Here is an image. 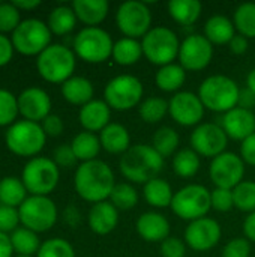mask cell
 <instances>
[{
  "label": "cell",
  "instance_id": "obj_4",
  "mask_svg": "<svg viewBox=\"0 0 255 257\" xmlns=\"http://www.w3.org/2000/svg\"><path fill=\"white\" fill-rule=\"evenodd\" d=\"M39 75L50 83H65L75 69L74 51L62 44H51L45 48L36 60Z\"/></svg>",
  "mask_w": 255,
  "mask_h": 257
},
{
  "label": "cell",
  "instance_id": "obj_59",
  "mask_svg": "<svg viewBox=\"0 0 255 257\" xmlns=\"http://www.w3.org/2000/svg\"><path fill=\"white\" fill-rule=\"evenodd\" d=\"M246 84H248L246 87H248V89H251V90L255 93V68L251 71V72H249V74H248Z\"/></svg>",
  "mask_w": 255,
  "mask_h": 257
},
{
  "label": "cell",
  "instance_id": "obj_33",
  "mask_svg": "<svg viewBox=\"0 0 255 257\" xmlns=\"http://www.w3.org/2000/svg\"><path fill=\"white\" fill-rule=\"evenodd\" d=\"M143 56L141 42L132 38H122L114 44L113 59L122 66H131L137 63Z\"/></svg>",
  "mask_w": 255,
  "mask_h": 257
},
{
  "label": "cell",
  "instance_id": "obj_2",
  "mask_svg": "<svg viewBox=\"0 0 255 257\" xmlns=\"http://www.w3.org/2000/svg\"><path fill=\"white\" fill-rule=\"evenodd\" d=\"M122 175L137 184H147L164 169V158L149 145H134L120 158Z\"/></svg>",
  "mask_w": 255,
  "mask_h": 257
},
{
  "label": "cell",
  "instance_id": "obj_20",
  "mask_svg": "<svg viewBox=\"0 0 255 257\" xmlns=\"http://www.w3.org/2000/svg\"><path fill=\"white\" fill-rule=\"evenodd\" d=\"M218 125L224 130L227 137L243 142L255 133V114L249 110L234 107L221 116Z\"/></svg>",
  "mask_w": 255,
  "mask_h": 257
},
{
  "label": "cell",
  "instance_id": "obj_44",
  "mask_svg": "<svg viewBox=\"0 0 255 257\" xmlns=\"http://www.w3.org/2000/svg\"><path fill=\"white\" fill-rule=\"evenodd\" d=\"M20 9L11 3H0V33H12L20 26Z\"/></svg>",
  "mask_w": 255,
  "mask_h": 257
},
{
  "label": "cell",
  "instance_id": "obj_19",
  "mask_svg": "<svg viewBox=\"0 0 255 257\" xmlns=\"http://www.w3.org/2000/svg\"><path fill=\"white\" fill-rule=\"evenodd\" d=\"M18 98V111L24 120L42 122L51 110V99L44 89L29 87L24 89Z\"/></svg>",
  "mask_w": 255,
  "mask_h": 257
},
{
  "label": "cell",
  "instance_id": "obj_58",
  "mask_svg": "<svg viewBox=\"0 0 255 257\" xmlns=\"http://www.w3.org/2000/svg\"><path fill=\"white\" fill-rule=\"evenodd\" d=\"M20 11H29V9H35L41 5L39 0H15L12 2Z\"/></svg>",
  "mask_w": 255,
  "mask_h": 257
},
{
  "label": "cell",
  "instance_id": "obj_1",
  "mask_svg": "<svg viewBox=\"0 0 255 257\" xmlns=\"http://www.w3.org/2000/svg\"><path fill=\"white\" fill-rule=\"evenodd\" d=\"M75 191L87 202L99 203L110 199L111 191L116 185L114 173L110 166L101 160L81 163L74 178Z\"/></svg>",
  "mask_w": 255,
  "mask_h": 257
},
{
  "label": "cell",
  "instance_id": "obj_7",
  "mask_svg": "<svg viewBox=\"0 0 255 257\" xmlns=\"http://www.w3.org/2000/svg\"><path fill=\"white\" fill-rule=\"evenodd\" d=\"M51 30L48 24L38 18H27L12 32L11 41L14 50L24 56H39L51 44Z\"/></svg>",
  "mask_w": 255,
  "mask_h": 257
},
{
  "label": "cell",
  "instance_id": "obj_56",
  "mask_svg": "<svg viewBox=\"0 0 255 257\" xmlns=\"http://www.w3.org/2000/svg\"><path fill=\"white\" fill-rule=\"evenodd\" d=\"M14 248L11 244V236L8 233L0 232V257H12Z\"/></svg>",
  "mask_w": 255,
  "mask_h": 257
},
{
  "label": "cell",
  "instance_id": "obj_48",
  "mask_svg": "<svg viewBox=\"0 0 255 257\" xmlns=\"http://www.w3.org/2000/svg\"><path fill=\"white\" fill-rule=\"evenodd\" d=\"M251 244L248 239L234 238L222 250V257H249Z\"/></svg>",
  "mask_w": 255,
  "mask_h": 257
},
{
  "label": "cell",
  "instance_id": "obj_6",
  "mask_svg": "<svg viewBox=\"0 0 255 257\" xmlns=\"http://www.w3.org/2000/svg\"><path fill=\"white\" fill-rule=\"evenodd\" d=\"M143 54L146 59L159 66H165L173 63L176 57H179L180 41L177 35L168 27H153L150 29L141 41Z\"/></svg>",
  "mask_w": 255,
  "mask_h": 257
},
{
  "label": "cell",
  "instance_id": "obj_35",
  "mask_svg": "<svg viewBox=\"0 0 255 257\" xmlns=\"http://www.w3.org/2000/svg\"><path fill=\"white\" fill-rule=\"evenodd\" d=\"M11 244L14 251L18 253V256H33L35 253L38 254L41 248L38 233L26 227H18L11 233Z\"/></svg>",
  "mask_w": 255,
  "mask_h": 257
},
{
  "label": "cell",
  "instance_id": "obj_30",
  "mask_svg": "<svg viewBox=\"0 0 255 257\" xmlns=\"http://www.w3.org/2000/svg\"><path fill=\"white\" fill-rule=\"evenodd\" d=\"M143 193H144L146 202L153 208L171 206L173 196H174L170 184L164 179H159V178H155V179L149 181L147 184H144Z\"/></svg>",
  "mask_w": 255,
  "mask_h": 257
},
{
  "label": "cell",
  "instance_id": "obj_31",
  "mask_svg": "<svg viewBox=\"0 0 255 257\" xmlns=\"http://www.w3.org/2000/svg\"><path fill=\"white\" fill-rule=\"evenodd\" d=\"M27 190L21 179L6 176L0 179V203L11 208H20L27 199Z\"/></svg>",
  "mask_w": 255,
  "mask_h": 257
},
{
  "label": "cell",
  "instance_id": "obj_26",
  "mask_svg": "<svg viewBox=\"0 0 255 257\" xmlns=\"http://www.w3.org/2000/svg\"><path fill=\"white\" fill-rule=\"evenodd\" d=\"M93 84L84 77L72 75L62 84V96L74 105H86L93 99Z\"/></svg>",
  "mask_w": 255,
  "mask_h": 257
},
{
  "label": "cell",
  "instance_id": "obj_52",
  "mask_svg": "<svg viewBox=\"0 0 255 257\" xmlns=\"http://www.w3.org/2000/svg\"><path fill=\"white\" fill-rule=\"evenodd\" d=\"M14 56V45H12V41L0 33V66H5L11 62Z\"/></svg>",
  "mask_w": 255,
  "mask_h": 257
},
{
  "label": "cell",
  "instance_id": "obj_18",
  "mask_svg": "<svg viewBox=\"0 0 255 257\" xmlns=\"http://www.w3.org/2000/svg\"><path fill=\"white\" fill-rule=\"evenodd\" d=\"M221 239V226L207 217L194 220L185 230L186 244L195 251H207Z\"/></svg>",
  "mask_w": 255,
  "mask_h": 257
},
{
  "label": "cell",
  "instance_id": "obj_51",
  "mask_svg": "<svg viewBox=\"0 0 255 257\" xmlns=\"http://www.w3.org/2000/svg\"><path fill=\"white\" fill-rule=\"evenodd\" d=\"M240 155H242V160L245 163L255 166V133L252 136H249L246 140L242 142Z\"/></svg>",
  "mask_w": 255,
  "mask_h": 257
},
{
  "label": "cell",
  "instance_id": "obj_55",
  "mask_svg": "<svg viewBox=\"0 0 255 257\" xmlns=\"http://www.w3.org/2000/svg\"><path fill=\"white\" fill-rule=\"evenodd\" d=\"M230 50L234 53V54H245L249 44H248V38L242 36V35H236L231 41H230Z\"/></svg>",
  "mask_w": 255,
  "mask_h": 257
},
{
  "label": "cell",
  "instance_id": "obj_57",
  "mask_svg": "<svg viewBox=\"0 0 255 257\" xmlns=\"http://www.w3.org/2000/svg\"><path fill=\"white\" fill-rule=\"evenodd\" d=\"M243 232L249 241L255 242V211L246 217V220L243 223Z\"/></svg>",
  "mask_w": 255,
  "mask_h": 257
},
{
  "label": "cell",
  "instance_id": "obj_39",
  "mask_svg": "<svg viewBox=\"0 0 255 257\" xmlns=\"http://www.w3.org/2000/svg\"><path fill=\"white\" fill-rule=\"evenodd\" d=\"M140 117L147 123H156L165 117L168 113V102L164 98L159 96H150L146 101L141 102L140 108Z\"/></svg>",
  "mask_w": 255,
  "mask_h": 257
},
{
  "label": "cell",
  "instance_id": "obj_53",
  "mask_svg": "<svg viewBox=\"0 0 255 257\" xmlns=\"http://www.w3.org/2000/svg\"><path fill=\"white\" fill-rule=\"evenodd\" d=\"M237 107L252 111V108L255 107V93L251 89H248V87L240 89L239 99H237Z\"/></svg>",
  "mask_w": 255,
  "mask_h": 257
},
{
  "label": "cell",
  "instance_id": "obj_60",
  "mask_svg": "<svg viewBox=\"0 0 255 257\" xmlns=\"http://www.w3.org/2000/svg\"><path fill=\"white\" fill-rule=\"evenodd\" d=\"M17 257H33V256H17Z\"/></svg>",
  "mask_w": 255,
  "mask_h": 257
},
{
  "label": "cell",
  "instance_id": "obj_42",
  "mask_svg": "<svg viewBox=\"0 0 255 257\" xmlns=\"http://www.w3.org/2000/svg\"><path fill=\"white\" fill-rule=\"evenodd\" d=\"M18 113V98L12 92L0 89V126L15 123Z\"/></svg>",
  "mask_w": 255,
  "mask_h": 257
},
{
  "label": "cell",
  "instance_id": "obj_46",
  "mask_svg": "<svg viewBox=\"0 0 255 257\" xmlns=\"http://www.w3.org/2000/svg\"><path fill=\"white\" fill-rule=\"evenodd\" d=\"M20 224V212L17 208L0 205V232L12 233L18 229Z\"/></svg>",
  "mask_w": 255,
  "mask_h": 257
},
{
  "label": "cell",
  "instance_id": "obj_41",
  "mask_svg": "<svg viewBox=\"0 0 255 257\" xmlns=\"http://www.w3.org/2000/svg\"><path fill=\"white\" fill-rule=\"evenodd\" d=\"M233 200L234 208L243 212H254L255 211V182L252 181H242L237 187L233 188Z\"/></svg>",
  "mask_w": 255,
  "mask_h": 257
},
{
  "label": "cell",
  "instance_id": "obj_28",
  "mask_svg": "<svg viewBox=\"0 0 255 257\" xmlns=\"http://www.w3.org/2000/svg\"><path fill=\"white\" fill-rule=\"evenodd\" d=\"M71 148L77 157V160L87 163V161H93L96 160L99 151H101V140L95 133H89V131H83L80 134H77L71 143Z\"/></svg>",
  "mask_w": 255,
  "mask_h": 257
},
{
  "label": "cell",
  "instance_id": "obj_5",
  "mask_svg": "<svg viewBox=\"0 0 255 257\" xmlns=\"http://www.w3.org/2000/svg\"><path fill=\"white\" fill-rule=\"evenodd\" d=\"M45 142L47 134L44 133L41 123L30 120H17L5 134V143L8 149L18 157L38 155L44 149Z\"/></svg>",
  "mask_w": 255,
  "mask_h": 257
},
{
  "label": "cell",
  "instance_id": "obj_3",
  "mask_svg": "<svg viewBox=\"0 0 255 257\" xmlns=\"http://www.w3.org/2000/svg\"><path fill=\"white\" fill-rule=\"evenodd\" d=\"M239 92L237 83L230 77L212 75L201 83L198 96L206 108L224 114L237 107Z\"/></svg>",
  "mask_w": 255,
  "mask_h": 257
},
{
  "label": "cell",
  "instance_id": "obj_12",
  "mask_svg": "<svg viewBox=\"0 0 255 257\" xmlns=\"http://www.w3.org/2000/svg\"><path fill=\"white\" fill-rule=\"evenodd\" d=\"M143 96V84L134 75H117L110 80L104 90V101L117 111L134 108Z\"/></svg>",
  "mask_w": 255,
  "mask_h": 257
},
{
  "label": "cell",
  "instance_id": "obj_23",
  "mask_svg": "<svg viewBox=\"0 0 255 257\" xmlns=\"http://www.w3.org/2000/svg\"><path fill=\"white\" fill-rule=\"evenodd\" d=\"M119 223V209L111 202L95 203L89 212V226L96 235L111 233Z\"/></svg>",
  "mask_w": 255,
  "mask_h": 257
},
{
  "label": "cell",
  "instance_id": "obj_47",
  "mask_svg": "<svg viewBox=\"0 0 255 257\" xmlns=\"http://www.w3.org/2000/svg\"><path fill=\"white\" fill-rule=\"evenodd\" d=\"M53 161L56 163L57 167L62 169H71L75 166V163L78 161L71 145H60L54 149L53 152Z\"/></svg>",
  "mask_w": 255,
  "mask_h": 257
},
{
  "label": "cell",
  "instance_id": "obj_22",
  "mask_svg": "<svg viewBox=\"0 0 255 257\" xmlns=\"http://www.w3.org/2000/svg\"><path fill=\"white\" fill-rule=\"evenodd\" d=\"M110 117H111L110 105L101 99H92L90 102L81 107L78 114L80 123L89 133H96V131L101 133L107 125L111 123Z\"/></svg>",
  "mask_w": 255,
  "mask_h": 257
},
{
  "label": "cell",
  "instance_id": "obj_32",
  "mask_svg": "<svg viewBox=\"0 0 255 257\" xmlns=\"http://www.w3.org/2000/svg\"><path fill=\"white\" fill-rule=\"evenodd\" d=\"M77 15L72 6H57L48 15V27L51 33L57 36H63L71 33L77 26Z\"/></svg>",
  "mask_w": 255,
  "mask_h": 257
},
{
  "label": "cell",
  "instance_id": "obj_50",
  "mask_svg": "<svg viewBox=\"0 0 255 257\" xmlns=\"http://www.w3.org/2000/svg\"><path fill=\"white\" fill-rule=\"evenodd\" d=\"M47 137H59L63 133V120L57 114H48L41 123Z\"/></svg>",
  "mask_w": 255,
  "mask_h": 257
},
{
  "label": "cell",
  "instance_id": "obj_54",
  "mask_svg": "<svg viewBox=\"0 0 255 257\" xmlns=\"http://www.w3.org/2000/svg\"><path fill=\"white\" fill-rule=\"evenodd\" d=\"M63 221L69 226V227H77L81 223V214L75 206H68L63 211Z\"/></svg>",
  "mask_w": 255,
  "mask_h": 257
},
{
  "label": "cell",
  "instance_id": "obj_49",
  "mask_svg": "<svg viewBox=\"0 0 255 257\" xmlns=\"http://www.w3.org/2000/svg\"><path fill=\"white\" fill-rule=\"evenodd\" d=\"M186 248L185 244L174 236H168L162 244H161V254L162 257H185Z\"/></svg>",
  "mask_w": 255,
  "mask_h": 257
},
{
  "label": "cell",
  "instance_id": "obj_27",
  "mask_svg": "<svg viewBox=\"0 0 255 257\" xmlns=\"http://www.w3.org/2000/svg\"><path fill=\"white\" fill-rule=\"evenodd\" d=\"M234 30V23L230 21V18L224 15H213L207 20L204 26V36L209 39L210 44L224 45L230 44V41L236 36Z\"/></svg>",
  "mask_w": 255,
  "mask_h": 257
},
{
  "label": "cell",
  "instance_id": "obj_40",
  "mask_svg": "<svg viewBox=\"0 0 255 257\" xmlns=\"http://www.w3.org/2000/svg\"><path fill=\"white\" fill-rule=\"evenodd\" d=\"M110 202L117 209L128 211V209H132V208L137 206V203H138V193L129 184H125V182L116 184L114 188H113V191H111Z\"/></svg>",
  "mask_w": 255,
  "mask_h": 257
},
{
  "label": "cell",
  "instance_id": "obj_15",
  "mask_svg": "<svg viewBox=\"0 0 255 257\" xmlns=\"http://www.w3.org/2000/svg\"><path fill=\"white\" fill-rule=\"evenodd\" d=\"M213 57V47L204 35H189L179 50V62L185 71H201Z\"/></svg>",
  "mask_w": 255,
  "mask_h": 257
},
{
  "label": "cell",
  "instance_id": "obj_13",
  "mask_svg": "<svg viewBox=\"0 0 255 257\" xmlns=\"http://www.w3.org/2000/svg\"><path fill=\"white\" fill-rule=\"evenodd\" d=\"M116 23L119 30L126 38H144L150 30L152 14L146 3L138 0H129L119 6L116 14Z\"/></svg>",
  "mask_w": 255,
  "mask_h": 257
},
{
  "label": "cell",
  "instance_id": "obj_37",
  "mask_svg": "<svg viewBox=\"0 0 255 257\" xmlns=\"http://www.w3.org/2000/svg\"><path fill=\"white\" fill-rule=\"evenodd\" d=\"M152 146L162 158H167L176 152L179 146V134L170 126H162L155 133Z\"/></svg>",
  "mask_w": 255,
  "mask_h": 257
},
{
  "label": "cell",
  "instance_id": "obj_8",
  "mask_svg": "<svg viewBox=\"0 0 255 257\" xmlns=\"http://www.w3.org/2000/svg\"><path fill=\"white\" fill-rule=\"evenodd\" d=\"M60 172L56 163L45 157L32 158L23 169L21 181L32 196H48L59 184Z\"/></svg>",
  "mask_w": 255,
  "mask_h": 257
},
{
  "label": "cell",
  "instance_id": "obj_14",
  "mask_svg": "<svg viewBox=\"0 0 255 257\" xmlns=\"http://www.w3.org/2000/svg\"><path fill=\"white\" fill-rule=\"evenodd\" d=\"M245 164L242 157L233 152H224L212 160L210 179L216 188L233 190L243 181Z\"/></svg>",
  "mask_w": 255,
  "mask_h": 257
},
{
  "label": "cell",
  "instance_id": "obj_17",
  "mask_svg": "<svg viewBox=\"0 0 255 257\" xmlns=\"http://www.w3.org/2000/svg\"><path fill=\"white\" fill-rule=\"evenodd\" d=\"M204 108L200 96L192 92H177L168 102L170 116L182 126L198 125L203 120Z\"/></svg>",
  "mask_w": 255,
  "mask_h": 257
},
{
  "label": "cell",
  "instance_id": "obj_10",
  "mask_svg": "<svg viewBox=\"0 0 255 257\" xmlns=\"http://www.w3.org/2000/svg\"><path fill=\"white\" fill-rule=\"evenodd\" d=\"M23 227L41 233L50 230L57 221V208L48 196H30L18 208Z\"/></svg>",
  "mask_w": 255,
  "mask_h": 257
},
{
  "label": "cell",
  "instance_id": "obj_36",
  "mask_svg": "<svg viewBox=\"0 0 255 257\" xmlns=\"http://www.w3.org/2000/svg\"><path fill=\"white\" fill-rule=\"evenodd\" d=\"M173 170L180 178H192L200 170V157L192 149H182L173 157Z\"/></svg>",
  "mask_w": 255,
  "mask_h": 257
},
{
  "label": "cell",
  "instance_id": "obj_9",
  "mask_svg": "<svg viewBox=\"0 0 255 257\" xmlns=\"http://www.w3.org/2000/svg\"><path fill=\"white\" fill-rule=\"evenodd\" d=\"M74 53L87 63H101L113 56L114 42L101 27H84L74 38Z\"/></svg>",
  "mask_w": 255,
  "mask_h": 257
},
{
  "label": "cell",
  "instance_id": "obj_25",
  "mask_svg": "<svg viewBox=\"0 0 255 257\" xmlns=\"http://www.w3.org/2000/svg\"><path fill=\"white\" fill-rule=\"evenodd\" d=\"M101 146L110 154H125L131 148L128 130L120 123H110L99 133Z\"/></svg>",
  "mask_w": 255,
  "mask_h": 257
},
{
  "label": "cell",
  "instance_id": "obj_29",
  "mask_svg": "<svg viewBox=\"0 0 255 257\" xmlns=\"http://www.w3.org/2000/svg\"><path fill=\"white\" fill-rule=\"evenodd\" d=\"M168 14L180 26L194 24L201 15V3L198 0H171Z\"/></svg>",
  "mask_w": 255,
  "mask_h": 257
},
{
  "label": "cell",
  "instance_id": "obj_45",
  "mask_svg": "<svg viewBox=\"0 0 255 257\" xmlns=\"http://www.w3.org/2000/svg\"><path fill=\"white\" fill-rule=\"evenodd\" d=\"M210 202L212 208L219 212H227L231 208H234V200H233V190H225V188H215L210 191Z\"/></svg>",
  "mask_w": 255,
  "mask_h": 257
},
{
  "label": "cell",
  "instance_id": "obj_21",
  "mask_svg": "<svg viewBox=\"0 0 255 257\" xmlns=\"http://www.w3.org/2000/svg\"><path fill=\"white\" fill-rule=\"evenodd\" d=\"M137 232L147 242H164L170 236V223L162 214L146 212L137 220Z\"/></svg>",
  "mask_w": 255,
  "mask_h": 257
},
{
  "label": "cell",
  "instance_id": "obj_24",
  "mask_svg": "<svg viewBox=\"0 0 255 257\" xmlns=\"http://www.w3.org/2000/svg\"><path fill=\"white\" fill-rule=\"evenodd\" d=\"M72 9L86 27H98L105 20L110 5L107 0H75Z\"/></svg>",
  "mask_w": 255,
  "mask_h": 257
},
{
  "label": "cell",
  "instance_id": "obj_38",
  "mask_svg": "<svg viewBox=\"0 0 255 257\" xmlns=\"http://www.w3.org/2000/svg\"><path fill=\"white\" fill-rule=\"evenodd\" d=\"M234 27L239 35L255 38V3H242L234 12Z\"/></svg>",
  "mask_w": 255,
  "mask_h": 257
},
{
  "label": "cell",
  "instance_id": "obj_34",
  "mask_svg": "<svg viewBox=\"0 0 255 257\" xmlns=\"http://www.w3.org/2000/svg\"><path fill=\"white\" fill-rule=\"evenodd\" d=\"M186 80V72L180 65L170 63L165 66H161L156 72L155 81L158 87L164 92H174L179 90Z\"/></svg>",
  "mask_w": 255,
  "mask_h": 257
},
{
  "label": "cell",
  "instance_id": "obj_16",
  "mask_svg": "<svg viewBox=\"0 0 255 257\" xmlns=\"http://www.w3.org/2000/svg\"><path fill=\"white\" fill-rule=\"evenodd\" d=\"M228 137L218 123H201L191 134V146L198 155L216 158L224 154Z\"/></svg>",
  "mask_w": 255,
  "mask_h": 257
},
{
  "label": "cell",
  "instance_id": "obj_43",
  "mask_svg": "<svg viewBox=\"0 0 255 257\" xmlns=\"http://www.w3.org/2000/svg\"><path fill=\"white\" fill-rule=\"evenodd\" d=\"M38 257H75V251L66 239L51 238L41 244Z\"/></svg>",
  "mask_w": 255,
  "mask_h": 257
},
{
  "label": "cell",
  "instance_id": "obj_11",
  "mask_svg": "<svg viewBox=\"0 0 255 257\" xmlns=\"http://www.w3.org/2000/svg\"><path fill=\"white\" fill-rule=\"evenodd\" d=\"M171 209L182 220L194 221L203 218L212 209L210 191L203 185H186L174 193Z\"/></svg>",
  "mask_w": 255,
  "mask_h": 257
}]
</instances>
